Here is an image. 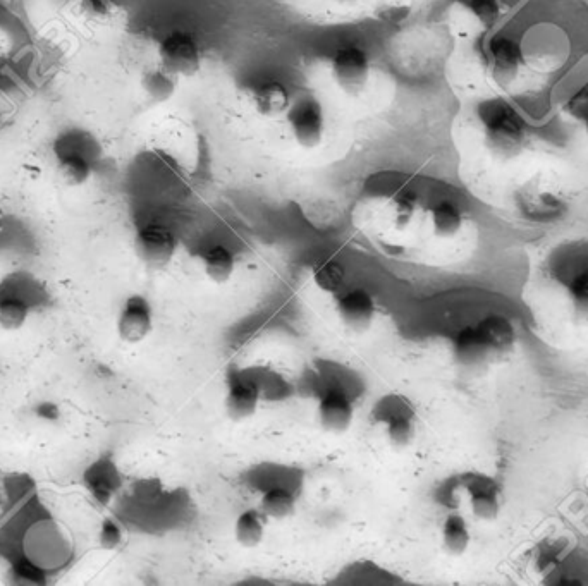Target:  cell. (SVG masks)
<instances>
[{
    "label": "cell",
    "mask_w": 588,
    "mask_h": 586,
    "mask_svg": "<svg viewBox=\"0 0 588 586\" xmlns=\"http://www.w3.org/2000/svg\"><path fill=\"white\" fill-rule=\"evenodd\" d=\"M124 540L123 528L116 519L105 518L98 528V545L104 550H116Z\"/></svg>",
    "instance_id": "cell-32"
},
{
    "label": "cell",
    "mask_w": 588,
    "mask_h": 586,
    "mask_svg": "<svg viewBox=\"0 0 588 586\" xmlns=\"http://www.w3.org/2000/svg\"><path fill=\"white\" fill-rule=\"evenodd\" d=\"M516 214L528 222H552L570 207L568 181L554 167H539L515 184Z\"/></svg>",
    "instance_id": "cell-3"
},
{
    "label": "cell",
    "mask_w": 588,
    "mask_h": 586,
    "mask_svg": "<svg viewBox=\"0 0 588 586\" xmlns=\"http://www.w3.org/2000/svg\"><path fill=\"white\" fill-rule=\"evenodd\" d=\"M178 250V239L169 227L162 224H147L140 227L135 236V251L141 262L160 269L171 262Z\"/></svg>",
    "instance_id": "cell-11"
},
{
    "label": "cell",
    "mask_w": 588,
    "mask_h": 586,
    "mask_svg": "<svg viewBox=\"0 0 588 586\" xmlns=\"http://www.w3.org/2000/svg\"><path fill=\"white\" fill-rule=\"evenodd\" d=\"M470 513L480 521H496L503 511V489L496 478L484 471H465L456 477Z\"/></svg>",
    "instance_id": "cell-5"
},
{
    "label": "cell",
    "mask_w": 588,
    "mask_h": 586,
    "mask_svg": "<svg viewBox=\"0 0 588 586\" xmlns=\"http://www.w3.org/2000/svg\"><path fill=\"white\" fill-rule=\"evenodd\" d=\"M451 351L454 361L465 368L484 367L494 361L475 324L466 325L454 334Z\"/></svg>",
    "instance_id": "cell-16"
},
{
    "label": "cell",
    "mask_w": 588,
    "mask_h": 586,
    "mask_svg": "<svg viewBox=\"0 0 588 586\" xmlns=\"http://www.w3.org/2000/svg\"><path fill=\"white\" fill-rule=\"evenodd\" d=\"M420 210V198L413 191H401L392 202V219L398 229H406L417 217Z\"/></svg>",
    "instance_id": "cell-31"
},
{
    "label": "cell",
    "mask_w": 588,
    "mask_h": 586,
    "mask_svg": "<svg viewBox=\"0 0 588 586\" xmlns=\"http://www.w3.org/2000/svg\"><path fill=\"white\" fill-rule=\"evenodd\" d=\"M339 4H343V6H351V4H355L358 0H336Z\"/></svg>",
    "instance_id": "cell-34"
},
{
    "label": "cell",
    "mask_w": 588,
    "mask_h": 586,
    "mask_svg": "<svg viewBox=\"0 0 588 586\" xmlns=\"http://www.w3.org/2000/svg\"><path fill=\"white\" fill-rule=\"evenodd\" d=\"M202 267L209 281L215 284H226L233 279L236 272V257L227 246H210L203 251Z\"/></svg>",
    "instance_id": "cell-22"
},
{
    "label": "cell",
    "mask_w": 588,
    "mask_h": 586,
    "mask_svg": "<svg viewBox=\"0 0 588 586\" xmlns=\"http://www.w3.org/2000/svg\"><path fill=\"white\" fill-rule=\"evenodd\" d=\"M265 535V523L262 513L257 509H246L239 514L236 523H234V537L238 540L239 545L246 549L257 547Z\"/></svg>",
    "instance_id": "cell-27"
},
{
    "label": "cell",
    "mask_w": 588,
    "mask_h": 586,
    "mask_svg": "<svg viewBox=\"0 0 588 586\" xmlns=\"http://www.w3.org/2000/svg\"><path fill=\"white\" fill-rule=\"evenodd\" d=\"M31 306L18 294L0 287V327L4 330H19L30 318Z\"/></svg>",
    "instance_id": "cell-26"
},
{
    "label": "cell",
    "mask_w": 588,
    "mask_h": 586,
    "mask_svg": "<svg viewBox=\"0 0 588 586\" xmlns=\"http://www.w3.org/2000/svg\"><path fill=\"white\" fill-rule=\"evenodd\" d=\"M262 401V384L253 373L229 370L226 379V413L231 420L243 422L257 413Z\"/></svg>",
    "instance_id": "cell-10"
},
{
    "label": "cell",
    "mask_w": 588,
    "mask_h": 586,
    "mask_svg": "<svg viewBox=\"0 0 588 586\" xmlns=\"http://www.w3.org/2000/svg\"><path fill=\"white\" fill-rule=\"evenodd\" d=\"M336 313L348 329L363 332L374 324L377 317V303L367 289L351 287L336 294Z\"/></svg>",
    "instance_id": "cell-13"
},
{
    "label": "cell",
    "mask_w": 588,
    "mask_h": 586,
    "mask_svg": "<svg viewBox=\"0 0 588 586\" xmlns=\"http://www.w3.org/2000/svg\"><path fill=\"white\" fill-rule=\"evenodd\" d=\"M11 578L18 585H45L47 578H49V571L23 554L18 559H14L13 564H11Z\"/></svg>",
    "instance_id": "cell-30"
},
{
    "label": "cell",
    "mask_w": 588,
    "mask_h": 586,
    "mask_svg": "<svg viewBox=\"0 0 588 586\" xmlns=\"http://www.w3.org/2000/svg\"><path fill=\"white\" fill-rule=\"evenodd\" d=\"M141 88L154 102H167L178 90V76L164 68L148 69L141 76Z\"/></svg>",
    "instance_id": "cell-25"
},
{
    "label": "cell",
    "mask_w": 588,
    "mask_h": 586,
    "mask_svg": "<svg viewBox=\"0 0 588 586\" xmlns=\"http://www.w3.org/2000/svg\"><path fill=\"white\" fill-rule=\"evenodd\" d=\"M160 68L174 76H193L202 68V52L186 31H171L159 43Z\"/></svg>",
    "instance_id": "cell-8"
},
{
    "label": "cell",
    "mask_w": 588,
    "mask_h": 586,
    "mask_svg": "<svg viewBox=\"0 0 588 586\" xmlns=\"http://www.w3.org/2000/svg\"><path fill=\"white\" fill-rule=\"evenodd\" d=\"M563 298L571 313L583 322H588V265H576L568 270L563 279Z\"/></svg>",
    "instance_id": "cell-21"
},
{
    "label": "cell",
    "mask_w": 588,
    "mask_h": 586,
    "mask_svg": "<svg viewBox=\"0 0 588 586\" xmlns=\"http://www.w3.org/2000/svg\"><path fill=\"white\" fill-rule=\"evenodd\" d=\"M441 540L442 547L449 556L460 557L470 549L472 532L466 519L460 513H449L442 521Z\"/></svg>",
    "instance_id": "cell-23"
},
{
    "label": "cell",
    "mask_w": 588,
    "mask_h": 586,
    "mask_svg": "<svg viewBox=\"0 0 588 586\" xmlns=\"http://www.w3.org/2000/svg\"><path fill=\"white\" fill-rule=\"evenodd\" d=\"M485 153L497 165L518 164L542 148L539 129L508 97L485 98L477 107Z\"/></svg>",
    "instance_id": "cell-1"
},
{
    "label": "cell",
    "mask_w": 588,
    "mask_h": 586,
    "mask_svg": "<svg viewBox=\"0 0 588 586\" xmlns=\"http://www.w3.org/2000/svg\"><path fill=\"white\" fill-rule=\"evenodd\" d=\"M154 330V308L143 294H131L117 315V336L128 344L145 341Z\"/></svg>",
    "instance_id": "cell-12"
},
{
    "label": "cell",
    "mask_w": 588,
    "mask_h": 586,
    "mask_svg": "<svg viewBox=\"0 0 588 586\" xmlns=\"http://www.w3.org/2000/svg\"><path fill=\"white\" fill-rule=\"evenodd\" d=\"M313 282L324 293L336 294L341 293L346 284V270L337 260H322L313 267Z\"/></svg>",
    "instance_id": "cell-28"
},
{
    "label": "cell",
    "mask_w": 588,
    "mask_h": 586,
    "mask_svg": "<svg viewBox=\"0 0 588 586\" xmlns=\"http://www.w3.org/2000/svg\"><path fill=\"white\" fill-rule=\"evenodd\" d=\"M430 229L437 238L448 239L458 236L465 227L463 208L453 200H439L427 210Z\"/></svg>",
    "instance_id": "cell-20"
},
{
    "label": "cell",
    "mask_w": 588,
    "mask_h": 586,
    "mask_svg": "<svg viewBox=\"0 0 588 586\" xmlns=\"http://www.w3.org/2000/svg\"><path fill=\"white\" fill-rule=\"evenodd\" d=\"M250 98H252L253 109L264 117H277L286 114L293 104L288 86L281 81L274 80L264 81V83L255 86Z\"/></svg>",
    "instance_id": "cell-19"
},
{
    "label": "cell",
    "mask_w": 588,
    "mask_h": 586,
    "mask_svg": "<svg viewBox=\"0 0 588 586\" xmlns=\"http://www.w3.org/2000/svg\"><path fill=\"white\" fill-rule=\"evenodd\" d=\"M317 413L324 430L331 434H341L350 428L355 408L350 396L343 389L331 387L320 396Z\"/></svg>",
    "instance_id": "cell-15"
},
{
    "label": "cell",
    "mask_w": 588,
    "mask_h": 586,
    "mask_svg": "<svg viewBox=\"0 0 588 586\" xmlns=\"http://www.w3.org/2000/svg\"><path fill=\"white\" fill-rule=\"evenodd\" d=\"M375 423L384 427L389 444L398 449L410 446L417 435V413L410 399L399 394L380 397L372 409Z\"/></svg>",
    "instance_id": "cell-4"
},
{
    "label": "cell",
    "mask_w": 588,
    "mask_h": 586,
    "mask_svg": "<svg viewBox=\"0 0 588 586\" xmlns=\"http://www.w3.org/2000/svg\"><path fill=\"white\" fill-rule=\"evenodd\" d=\"M286 116L296 145L307 150L319 147L325 136V112L319 98L312 95L298 98L291 104Z\"/></svg>",
    "instance_id": "cell-6"
},
{
    "label": "cell",
    "mask_w": 588,
    "mask_h": 586,
    "mask_svg": "<svg viewBox=\"0 0 588 586\" xmlns=\"http://www.w3.org/2000/svg\"><path fill=\"white\" fill-rule=\"evenodd\" d=\"M475 327L489 349L492 360L508 358L515 351L518 332L513 320L503 313H489L475 322Z\"/></svg>",
    "instance_id": "cell-14"
},
{
    "label": "cell",
    "mask_w": 588,
    "mask_h": 586,
    "mask_svg": "<svg viewBox=\"0 0 588 586\" xmlns=\"http://www.w3.org/2000/svg\"><path fill=\"white\" fill-rule=\"evenodd\" d=\"M332 78L341 92L358 97L370 80V59L362 47L344 45L331 61Z\"/></svg>",
    "instance_id": "cell-7"
},
{
    "label": "cell",
    "mask_w": 588,
    "mask_h": 586,
    "mask_svg": "<svg viewBox=\"0 0 588 586\" xmlns=\"http://www.w3.org/2000/svg\"><path fill=\"white\" fill-rule=\"evenodd\" d=\"M508 7L504 0H461L460 13L468 28L484 38L503 19Z\"/></svg>",
    "instance_id": "cell-17"
},
{
    "label": "cell",
    "mask_w": 588,
    "mask_h": 586,
    "mask_svg": "<svg viewBox=\"0 0 588 586\" xmlns=\"http://www.w3.org/2000/svg\"><path fill=\"white\" fill-rule=\"evenodd\" d=\"M294 506H296V499L293 492L284 487H272L262 495V501H260L262 514L267 518H288L289 514H293Z\"/></svg>",
    "instance_id": "cell-29"
},
{
    "label": "cell",
    "mask_w": 588,
    "mask_h": 586,
    "mask_svg": "<svg viewBox=\"0 0 588 586\" xmlns=\"http://www.w3.org/2000/svg\"><path fill=\"white\" fill-rule=\"evenodd\" d=\"M123 473L111 452H104L81 473V485L98 506H109L123 489Z\"/></svg>",
    "instance_id": "cell-9"
},
{
    "label": "cell",
    "mask_w": 588,
    "mask_h": 586,
    "mask_svg": "<svg viewBox=\"0 0 588 586\" xmlns=\"http://www.w3.org/2000/svg\"><path fill=\"white\" fill-rule=\"evenodd\" d=\"M559 119L575 136L576 143L588 152V90H578L559 105Z\"/></svg>",
    "instance_id": "cell-18"
},
{
    "label": "cell",
    "mask_w": 588,
    "mask_h": 586,
    "mask_svg": "<svg viewBox=\"0 0 588 586\" xmlns=\"http://www.w3.org/2000/svg\"><path fill=\"white\" fill-rule=\"evenodd\" d=\"M478 57L487 80L501 97H518L535 85L537 62L525 43L504 33L485 35L478 43Z\"/></svg>",
    "instance_id": "cell-2"
},
{
    "label": "cell",
    "mask_w": 588,
    "mask_h": 586,
    "mask_svg": "<svg viewBox=\"0 0 588 586\" xmlns=\"http://www.w3.org/2000/svg\"><path fill=\"white\" fill-rule=\"evenodd\" d=\"M57 172L62 183L78 188L92 179L93 167L83 153L62 152L57 155Z\"/></svg>",
    "instance_id": "cell-24"
},
{
    "label": "cell",
    "mask_w": 588,
    "mask_h": 586,
    "mask_svg": "<svg viewBox=\"0 0 588 586\" xmlns=\"http://www.w3.org/2000/svg\"><path fill=\"white\" fill-rule=\"evenodd\" d=\"M83 7H85L86 13H90L92 16L107 14V4L104 0H83Z\"/></svg>",
    "instance_id": "cell-33"
}]
</instances>
